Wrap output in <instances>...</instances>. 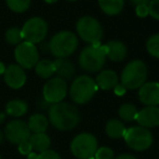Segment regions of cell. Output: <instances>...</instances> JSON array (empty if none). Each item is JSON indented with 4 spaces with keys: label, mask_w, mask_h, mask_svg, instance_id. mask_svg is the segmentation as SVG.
Here are the masks:
<instances>
[{
    "label": "cell",
    "mask_w": 159,
    "mask_h": 159,
    "mask_svg": "<svg viewBox=\"0 0 159 159\" xmlns=\"http://www.w3.org/2000/svg\"><path fill=\"white\" fill-rule=\"evenodd\" d=\"M48 120L55 129L60 131H69L79 124L80 113L75 105L67 102H60L50 105Z\"/></svg>",
    "instance_id": "6da1fadb"
},
{
    "label": "cell",
    "mask_w": 159,
    "mask_h": 159,
    "mask_svg": "<svg viewBox=\"0 0 159 159\" xmlns=\"http://www.w3.org/2000/svg\"><path fill=\"white\" fill-rule=\"evenodd\" d=\"M77 36L69 30L57 33L49 41V51L57 59H66L77 50Z\"/></svg>",
    "instance_id": "7a4b0ae2"
},
{
    "label": "cell",
    "mask_w": 159,
    "mask_h": 159,
    "mask_svg": "<svg viewBox=\"0 0 159 159\" xmlns=\"http://www.w3.org/2000/svg\"><path fill=\"white\" fill-rule=\"evenodd\" d=\"M147 78V68L144 62L134 60L126 65L120 76L121 86L129 90L140 89L145 84Z\"/></svg>",
    "instance_id": "3957f363"
},
{
    "label": "cell",
    "mask_w": 159,
    "mask_h": 159,
    "mask_svg": "<svg viewBox=\"0 0 159 159\" xmlns=\"http://www.w3.org/2000/svg\"><path fill=\"white\" fill-rule=\"evenodd\" d=\"M107 48L105 46H88L80 52L79 65L88 73H96L103 68L106 61Z\"/></svg>",
    "instance_id": "277c9868"
},
{
    "label": "cell",
    "mask_w": 159,
    "mask_h": 159,
    "mask_svg": "<svg viewBox=\"0 0 159 159\" xmlns=\"http://www.w3.org/2000/svg\"><path fill=\"white\" fill-rule=\"evenodd\" d=\"M98 89L94 79L88 75H81L73 81L69 89V95L76 104L84 105L91 101Z\"/></svg>",
    "instance_id": "5b68a950"
},
{
    "label": "cell",
    "mask_w": 159,
    "mask_h": 159,
    "mask_svg": "<svg viewBox=\"0 0 159 159\" xmlns=\"http://www.w3.org/2000/svg\"><path fill=\"white\" fill-rule=\"evenodd\" d=\"M98 148L96 138L88 132L76 135L70 143V152L77 159H93Z\"/></svg>",
    "instance_id": "8992f818"
},
{
    "label": "cell",
    "mask_w": 159,
    "mask_h": 159,
    "mask_svg": "<svg viewBox=\"0 0 159 159\" xmlns=\"http://www.w3.org/2000/svg\"><path fill=\"white\" fill-rule=\"evenodd\" d=\"M124 139L128 146L135 152L146 151L152 146L154 142L152 132L141 126L131 127L127 129Z\"/></svg>",
    "instance_id": "52a82bcc"
},
{
    "label": "cell",
    "mask_w": 159,
    "mask_h": 159,
    "mask_svg": "<svg viewBox=\"0 0 159 159\" xmlns=\"http://www.w3.org/2000/svg\"><path fill=\"white\" fill-rule=\"evenodd\" d=\"M76 30L79 37L91 46L100 42L103 37V28L100 22L92 16H82L78 20Z\"/></svg>",
    "instance_id": "ba28073f"
},
{
    "label": "cell",
    "mask_w": 159,
    "mask_h": 159,
    "mask_svg": "<svg viewBox=\"0 0 159 159\" xmlns=\"http://www.w3.org/2000/svg\"><path fill=\"white\" fill-rule=\"evenodd\" d=\"M21 33L24 41L36 44L46 38L48 34V24L41 17H32L24 23Z\"/></svg>",
    "instance_id": "9c48e42d"
},
{
    "label": "cell",
    "mask_w": 159,
    "mask_h": 159,
    "mask_svg": "<svg viewBox=\"0 0 159 159\" xmlns=\"http://www.w3.org/2000/svg\"><path fill=\"white\" fill-rule=\"evenodd\" d=\"M67 84L66 81L59 77L50 78L44 84L42 89V96L43 100L48 104L53 105L57 103L63 102L67 95Z\"/></svg>",
    "instance_id": "30bf717a"
},
{
    "label": "cell",
    "mask_w": 159,
    "mask_h": 159,
    "mask_svg": "<svg viewBox=\"0 0 159 159\" xmlns=\"http://www.w3.org/2000/svg\"><path fill=\"white\" fill-rule=\"evenodd\" d=\"M14 57L17 65L23 69H30L39 61V52L36 44L22 41L14 50Z\"/></svg>",
    "instance_id": "8fae6325"
},
{
    "label": "cell",
    "mask_w": 159,
    "mask_h": 159,
    "mask_svg": "<svg viewBox=\"0 0 159 159\" xmlns=\"http://www.w3.org/2000/svg\"><path fill=\"white\" fill-rule=\"evenodd\" d=\"M30 134L32 133L28 129L27 122L20 119H15L8 122V125L4 128V135H6L7 140L15 145L28 141Z\"/></svg>",
    "instance_id": "7c38bea8"
},
{
    "label": "cell",
    "mask_w": 159,
    "mask_h": 159,
    "mask_svg": "<svg viewBox=\"0 0 159 159\" xmlns=\"http://www.w3.org/2000/svg\"><path fill=\"white\" fill-rule=\"evenodd\" d=\"M3 77L7 86L14 90L21 89L25 84L26 79H27L25 70L17 64H12L7 67Z\"/></svg>",
    "instance_id": "4fadbf2b"
},
{
    "label": "cell",
    "mask_w": 159,
    "mask_h": 159,
    "mask_svg": "<svg viewBox=\"0 0 159 159\" xmlns=\"http://www.w3.org/2000/svg\"><path fill=\"white\" fill-rule=\"evenodd\" d=\"M139 100L146 106L159 105V84L158 82H145L139 90Z\"/></svg>",
    "instance_id": "5bb4252c"
},
{
    "label": "cell",
    "mask_w": 159,
    "mask_h": 159,
    "mask_svg": "<svg viewBox=\"0 0 159 159\" xmlns=\"http://www.w3.org/2000/svg\"><path fill=\"white\" fill-rule=\"evenodd\" d=\"M139 126L143 128H155L159 126V107L146 106L138 111L135 118Z\"/></svg>",
    "instance_id": "9a60e30c"
},
{
    "label": "cell",
    "mask_w": 159,
    "mask_h": 159,
    "mask_svg": "<svg viewBox=\"0 0 159 159\" xmlns=\"http://www.w3.org/2000/svg\"><path fill=\"white\" fill-rule=\"evenodd\" d=\"M94 81L98 88L105 91L111 90V89H115V87L118 84V75L114 70L105 69L96 76Z\"/></svg>",
    "instance_id": "2e32d148"
},
{
    "label": "cell",
    "mask_w": 159,
    "mask_h": 159,
    "mask_svg": "<svg viewBox=\"0 0 159 159\" xmlns=\"http://www.w3.org/2000/svg\"><path fill=\"white\" fill-rule=\"evenodd\" d=\"M54 74L63 80H70L75 76L76 68L67 59H57L54 61Z\"/></svg>",
    "instance_id": "e0dca14e"
},
{
    "label": "cell",
    "mask_w": 159,
    "mask_h": 159,
    "mask_svg": "<svg viewBox=\"0 0 159 159\" xmlns=\"http://www.w3.org/2000/svg\"><path fill=\"white\" fill-rule=\"evenodd\" d=\"M30 146L33 148L34 153H42L44 151L50 149L51 140L48 134L44 133H32L28 139Z\"/></svg>",
    "instance_id": "ac0fdd59"
},
{
    "label": "cell",
    "mask_w": 159,
    "mask_h": 159,
    "mask_svg": "<svg viewBox=\"0 0 159 159\" xmlns=\"http://www.w3.org/2000/svg\"><path fill=\"white\" fill-rule=\"evenodd\" d=\"M107 48V54L106 57H109V60L114 62H120L125 60L127 55V47L121 41L113 40L109 41L106 44Z\"/></svg>",
    "instance_id": "d6986e66"
},
{
    "label": "cell",
    "mask_w": 159,
    "mask_h": 159,
    "mask_svg": "<svg viewBox=\"0 0 159 159\" xmlns=\"http://www.w3.org/2000/svg\"><path fill=\"white\" fill-rule=\"evenodd\" d=\"M30 133H44L49 127V120L42 114H34L27 122Z\"/></svg>",
    "instance_id": "ffe728a7"
},
{
    "label": "cell",
    "mask_w": 159,
    "mask_h": 159,
    "mask_svg": "<svg viewBox=\"0 0 159 159\" xmlns=\"http://www.w3.org/2000/svg\"><path fill=\"white\" fill-rule=\"evenodd\" d=\"M28 111V105L23 100H12L7 103L6 113L7 115L14 118L23 117Z\"/></svg>",
    "instance_id": "44dd1931"
},
{
    "label": "cell",
    "mask_w": 159,
    "mask_h": 159,
    "mask_svg": "<svg viewBox=\"0 0 159 159\" xmlns=\"http://www.w3.org/2000/svg\"><path fill=\"white\" fill-rule=\"evenodd\" d=\"M127 128L122 121L118 119H111L107 121L106 126H105V132L111 139H115V140H119L122 139L126 134Z\"/></svg>",
    "instance_id": "7402d4cb"
},
{
    "label": "cell",
    "mask_w": 159,
    "mask_h": 159,
    "mask_svg": "<svg viewBox=\"0 0 159 159\" xmlns=\"http://www.w3.org/2000/svg\"><path fill=\"white\" fill-rule=\"evenodd\" d=\"M98 6L109 16L118 15L125 7V0H98Z\"/></svg>",
    "instance_id": "603a6c76"
},
{
    "label": "cell",
    "mask_w": 159,
    "mask_h": 159,
    "mask_svg": "<svg viewBox=\"0 0 159 159\" xmlns=\"http://www.w3.org/2000/svg\"><path fill=\"white\" fill-rule=\"evenodd\" d=\"M36 74L42 79H49L54 74V62L51 60H41L38 61L35 66Z\"/></svg>",
    "instance_id": "cb8c5ba5"
},
{
    "label": "cell",
    "mask_w": 159,
    "mask_h": 159,
    "mask_svg": "<svg viewBox=\"0 0 159 159\" xmlns=\"http://www.w3.org/2000/svg\"><path fill=\"white\" fill-rule=\"evenodd\" d=\"M118 115L124 121H134L138 115V109L134 106L133 104H130V103H126V104H122L121 106L118 109Z\"/></svg>",
    "instance_id": "d4e9b609"
},
{
    "label": "cell",
    "mask_w": 159,
    "mask_h": 159,
    "mask_svg": "<svg viewBox=\"0 0 159 159\" xmlns=\"http://www.w3.org/2000/svg\"><path fill=\"white\" fill-rule=\"evenodd\" d=\"M7 6L15 13H23L30 8V0H6Z\"/></svg>",
    "instance_id": "484cf974"
},
{
    "label": "cell",
    "mask_w": 159,
    "mask_h": 159,
    "mask_svg": "<svg viewBox=\"0 0 159 159\" xmlns=\"http://www.w3.org/2000/svg\"><path fill=\"white\" fill-rule=\"evenodd\" d=\"M4 38H6V41L10 44H19L23 41V38H22V33L21 30L17 27H11L9 28L6 32V35H4Z\"/></svg>",
    "instance_id": "4316f807"
},
{
    "label": "cell",
    "mask_w": 159,
    "mask_h": 159,
    "mask_svg": "<svg viewBox=\"0 0 159 159\" xmlns=\"http://www.w3.org/2000/svg\"><path fill=\"white\" fill-rule=\"evenodd\" d=\"M146 49L147 52L152 57L159 59V34L153 35L146 42Z\"/></svg>",
    "instance_id": "83f0119b"
},
{
    "label": "cell",
    "mask_w": 159,
    "mask_h": 159,
    "mask_svg": "<svg viewBox=\"0 0 159 159\" xmlns=\"http://www.w3.org/2000/svg\"><path fill=\"white\" fill-rule=\"evenodd\" d=\"M95 159H114L115 158V153L111 148L109 147H98V151H96Z\"/></svg>",
    "instance_id": "f1b7e54d"
},
{
    "label": "cell",
    "mask_w": 159,
    "mask_h": 159,
    "mask_svg": "<svg viewBox=\"0 0 159 159\" xmlns=\"http://www.w3.org/2000/svg\"><path fill=\"white\" fill-rule=\"evenodd\" d=\"M147 6H148L149 15L159 21V0H151Z\"/></svg>",
    "instance_id": "f546056e"
},
{
    "label": "cell",
    "mask_w": 159,
    "mask_h": 159,
    "mask_svg": "<svg viewBox=\"0 0 159 159\" xmlns=\"http://www.w3.org/2000/svg\"><path fill=\"white\" fill-rule=\"evenodd\" d=\"M37 159H61V156L53 149H48V151L38 154Z\"/></svg>",
    "instance_id": "4dcf8cb0"
},
{
    "label": "cell",
    "mask_w": 159,
    "mask_h": 159,
    "mask_svg": "<svg viewBox=\"0 0 159 159\" xmlns=\"http://www.w3.org/2000/svg\"><path fill=\"white\" fill-rule=\"evenodd\" d=\"M17 146H19L20 154H22V155H24V156H28L33 152V148L28 141H25V142L21 143V144H19Z\"/></svg>",
    "instance_id": "1f68e13d"
},
{
    "label": "cell",
    "mask_w": 159,
    "mask_h": 159,
    "mask_svg": "<svg viewBox=\"0 0 159 159\" xmlns=\"http://www.w3.org/2000/svg\"><path fill=\"white\" fill-rule=\"evenodd\" d=\"M135 13L139 17H146L149 15L148 6L147 4H139L135 7Z\"/></svg>",
    "instance_id": "d6a6232c"
},
{
    "label": "cell",
    "mask_w": 159,
    "mask_h": 159,
    "mask_svg": "<svg viewBox=\"0 0 159 159\" xmlns=\"http://www.w3.org/2000/svg\"><path fill=\"white\" fill-rule=\"evenodd\" d=\"M115 92H116V94H118V95H122L126 92V88H125L124 86H121V84H117V86L115 87Z\"/></svg>",
    "instance_id": "836d02e7"
},
{
    "label": "cell",
    "mask_w": 159,
    "mask_h": 159,
    "mask_svg": "<svg viewBox=\"0 0 159 159\" xmlns=\"http://www.w3.org/2000/svg\"><path fill=\"white\" fill-rule=\"evenodd\" d=\"M114 159H136L135 156L131 155V154H121V155L117 156Z\"/></svg>",
    "instance_id": "e575fe53"
},
{
    "label": "cell",
    "mask_w": 159,
    "mask_h": 159,
    "mask_svg": "<svg viewBox=\"0 0 159 159\" xmlns=\"http://www.w3.org/2000/svg\"><path fill=\"white\" fill-rule=\"evenodd\" d=\"M133 4L139 6V4H148L151 0H130Z\"/></svg>",
    "instance_id": "d590c367"
},
{
    "label": "cell",
    "mask_w": 159,
    "mask_h": 159,
    "mask_svg": "<svg viewBox=\"0 0 159 159\" xmlns=\"http://www.w3.org/2000/svg\"><path fill=\"white\" fill-rule=\"evenodd\" d=\"M41 49H42V52H43V53L50 52V51H49V42H48L47 44H43V43H42V44H41Z\"/></svg>",
    "instance_id": "8d00e7d4"
},
{
    "label": "cell",
    "mask_w": 159,
    "mask_h": 159,
    "mask_svg": "<svg viewBox=\"0 0 159 159\" xmlns=\"http://www.w3.org/2000/svg\"><path fill=\"white\" fill-rule=\"evenodd\" d=\"M6 68H7V67L4 66V64L2 63V62H0V75L4 74V71H6Z\"/></svg>",
    "instance_id": "74e56055"
},
{
    "label": "cell",
    "mask_w": 159,
    "mask_h": 159,
    "mask_svg": "<svg viewBox=\"0 0 159 159\" xmlns=\"http://www.w3.org/2000/svg\"><path fill=\"white\" fill-rule=\"evenodd\" d=\"M4 120H6V114L1 113V111H0V125L3 124Z\"/></svg>",
    "instance_id": "f35d334b"
},
{
    "label": "cell",
    "mask_w": 159,
    "mask_h": 159,
    "mask_svg": "<svg viewBox=\"0 0 159 159\" xmlns=\"http://www.w3.org/2000/svg\"><path fill=\"white\" fill-rule=\"evenodd\" d=\"M38 155L36 153H34V152H32V153L28 155V159H37Z\"/></svg>",
    "instance_id": "ab89813d"
},
{
    "label": "cell",
    "mask_w": 159,
    "mask_h": 159,
    "mask_svg": "<svg viewBox=\"0 0 159 159\" xmlns=\"http://www.w3.org/2000/svg\"><path fill=\"white\" fill-rule=\"evenodd\" d=\"M2 142H3V133L0 131V144H1Z\"/></svg>",
    "instance_id": "60d3db41"
},
{
    "label": "cell",
    "mask_w": 159,
    "mask_h": 159,
    "mask_svg": "<svg viewBox=\"0 0 159 159\" xmlns=\"http://www.w3.org/2000/svg\"><path fill=\"white\" fill-rule=\"evenodd\" d=\"M44 1H46L47 3H54V2H57V0H44Z\"/></svg>",
    "instance_id": "b9f144b4"
},
{
    "label": "cell",
    "mask_w": 159,
    "mask_h": 159,
    "mask_svg": "<svg viewBox=\"0 0 159 159\" xmlns=\"http://www.w3.org/2000/svg\"><path fill=\"white\" fill-rule=\"evenodd\" d=\"M67 1H76V0H67Z\"/></svg>",
    "instance_id": "7bdbcfd3"
},
{
    "label": "cell",
    "mask_w": 159,
    "mask_h": 159,
    "mask_svg": "<svg viewBox=\"0 0 159 159\" xmlns=\"http://www.w3.org/2000/svg\"><path fill=\"white\" fill-rule=\"evenodd\" d=\"M0 159H2V158H1V154H0Z\"/></svg>",
    "instance_id": "ee69618b"
}]
</instances>
